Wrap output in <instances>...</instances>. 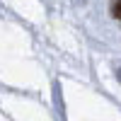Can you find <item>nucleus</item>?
<instances>
[{"instance_id":"f257e3e1","label":"nucleus","mask_w":121,"mask_h":121,"mask_svg":"<svg viewBox=\"0 0 121 121\" xmlns=\"http://www.w3.org/2000/svg\"><path fill=\"white\" fill-rule=\"evenodd\" d=\"M112 15L121 19V0H112Z\"/></svg>"}]
</instances>
